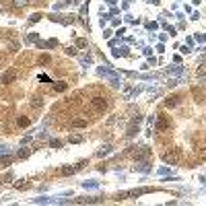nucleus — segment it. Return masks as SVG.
<instances>
[{
  "label": "nucleus",
  "mask_w": 206,
  "mask_h": 206,
  "mask_svg": "<svg viewBox=\"0 0 206 206\" xmlns=\"http://www.w3.org/2000/svg\"><path fill=\"white\" fill-rule=\"evenodd\" d=\"M177 95H171V97H167L165 99V107H173V105H177Z\"/></svg>",
  "instance_id": "obj_5"
},
{
  "label": "nucleus",
  "mask_w": 206,
  "mask_h": 206,
  "mask_svg": "<svg viewBox=\"0 0 206 206\" xmlns=\"http://www.w3.org/2000/svg\"><path fill=\"white\" fill-rule=\"evenodd\" d=\"M49 144H52V148H60V144H62V142H60V140H52Z\"/></svg>",
  "instance_id": "obj_14"
},
{
  "label": "nucleus",
  "mask_w": 206,
  "mask_h": 206,
  "mask_svg": "<svg viewBox=\"0 0 206 206\" xmlns=\"http://www.w3.org/2000/svg\"><path fill=\"white\" fill-rule=\"evenodd\" d=\"M72 126H76V128H84V126H87V120H74Z\"/></svg>",
  "instance_id": "obj_12"
},
{
  "label": "nucleus",
  "mask_w": 206,
  "mask_h": 206,
  "mask_svg": "<svg viewBox=\"0 0 206 206\" xmlns=\"http://www.w3.org/2000/svg\"><path fill=\"white\" fill-rule=\"evenodd\" d=\"M17 124H19V126H21V128H27V126H29V120H27V118H25V116H21V118H19V120H17Z\"/></svg>",
  "instance_id": "obj_8"
},
{
  "label": "nucleus",
  "mask_w": 206,
  "mask_h": 206,
  "mask_svg": "<svg viewBox=\"0 0 206 206\" xmlns=\"http://www.w3.org/2000/svg\"><path fill=\"white\" fill-rule=\"evenodd\" d=\"M151 151L146 148V146H140V151H134V157H138V159H142V157H146Z\"/></svg>",
  "instance_id": "obj_6"
},
{
  "label": "nucleus",
  "mask_w": 206,
  "mask_h": 206,
  "mask_svg": "<svg viewBox=\"0 0 206 206\" xmlns=\"http://www.w3.org/2000/svg\"><path fill=\"white\" fill-rule=\"evenodd\" d=\"M93 107H95V111H99V114H103L105 109H107V101L103 99V97H93Z\"/></svg>",
  "instance_id": "obj_1"
},
{
  "label": "nucleus",
  "mask_w": 206,
  "mask_h": 206,
  "mask_svg": "<svg viewBox=\"0 0 206 206\" xmlns=\"http://www.w3.org/2000/svg\"><path fill=\"white\" fill-rule=\"evenodd\" d=\"M15 79H17V74H15V72H4V74L0 76V81H2V82H12Z\"/></svg>",
  "instance_id": "obj_4"
},
{
  "label": "nucleus",
  "mask_w": 206,
  "mask_h": 206,
  "mask_svg": "<svg viewBox=\"0 0 206 206\" xmlns=\"http://www.w3.org/2000/svg\"><path fill=\"white\" fill-rule=\"evenodd\" d=\"M74 171H76V167H64V169H62L64 175H70V173H74Z\"/></svg>",
  "instance_id": "obj_13"
},
{
  "label": "nucleus",
  "mask_w": 206,
  "mask_h": 206,
  "mask_svg": "<svg viewBox=\"0 0 206 206\" xmlns=\"http://www.w3.org/2000/svg\"><path fill=\"white\" fill-rule=\"evenodd\" d=\"M66 87H68V84H66V82H56V91H58V93H62V91H66Z\"/></svg>",
  "instance_id": "obj_10"
},
{
  "label": "nucleus",
  "mask_w": 206,
  "mask_h": 206,
  "mask_svg": "<svg viewBox=\"0 0 206 206\" xmlns=\"http://www.w3.org/2000/svg\"><path fill=\"white\" fill-rule=\"evenodd\" d=\"M167 126H169V122H167L165 118H161V120H159V124H157V130H165Z\"/></svg>",
  "instance_id": "obj_9"
},
{
  "label": "nucleus",
  "mask_w": 206,
  "mask_h": 206,
  "mask_svg": "<svg viewBox=\"0 0 206 206\" xmlns=\"http://www.w3.org/2000/svg\"><path fill=\"white\" fill-rule=\"evenodd\" d=\"M99 74H101V76H105L107 81H111L114 84H120V79H118L116 74H111L109 70H105V68H101V70H99Z\"/></svg>",
  "instance_id": "obj_2"
},
{
  "label": "nucleus",
  "mask_w": 206,
  "mask_h": 206,
  "mask_svg": "<svg viewBox=\"0 0 206 206\" xmlns=\"http://www.w3.org/2000/svg\"><path fill=\"white\" fill-rule=\"evenodd\" d=\"M109 153V146H103L101 151H99V157H103V155H107Z\"/></svg>",
  "instance_id": "obj_15"
},
{
  "label": "nucleus",
  "mask_w": 206,
  "mask_h": 206,
  "mask_svg": "<svg viewBox=\"0 0 206 206\" xmlns=\"http://www.w3.org/2000/svg\"><path fill=\"white\" fill-rule=\"evenodd\" d=\"M66 54H70V56H74V54H76V49H74V47H68V49H66Z\"/></svg>",
  "instance_id": "obj_17"
},
{
  "label": "nucleus",
  "mask_w": 206,
  "mask_h": 206,
  "mask_svg": "<svg viewBox=\"0 0 206 206\" xmlns=\"http://www.w3.org/2000/svg\"><path fill=\"white\" fill-rule=\"evenodd\" d=\"M76 43H79V47H84V45H87V41H84V39H79Z\"/></svg>",
  "instance_id": "obj_18"
},
{
  "label": "nucleus",
  "mask_w": 206,
  "mask_h": 206,
  "mask_svg": "<svg viewBox=\"0 0 206 206\" xmlns=\"http://www.w3.org/2000/svg\"><path fill=\"white\" fill-rule=\"evenodd\" d=\"M27 0H15V6H25Z\"/></svg>",
  "instance_id": "obj_16"
},
{
  "label": "nucleus",
  "mask_w": 206,
  "mask_h": 206,
  "mask_svg": "<svg viewBox=\"0 0 206 206\" xmlns=\"http://www.w3.org/2000/svg\"><path fill=\"white\" fill-rule=\"evenodd\" d=\"M49 62H52V58H49L47 54H43V56L39 58V64H49Z\"/></svg>",
  "instance_id": "obj_11"
},
{
  "label": "nucleus",
  "mask_w": 206,
  "mask_h": 206,
  "mask_svg": "<svg viewBox=\"0 0 206 206\" xmlns=\"http://www.w3.org/2000/svg\"><path fill=\"white\" fill-rule=\"evenodd\" d=\"M163 159L167 161V163H175V161H177L175 153H165V155H163Z\"/></svg>",
  "instance_id": "obj_7"
},
{
  "label": "nucleus",
  "mask_w": 206,
  "mask_h": 206,
  "mask_svg": "<svg viewBox=\"0 0 206 206\" xmlns=\"http://www.w3.org/2000/svg\"><path fill=\"white\" fill-rule=\"evenodd\" d=\"M138 122H140V118H136L134 122L130 124V128H128V136H134V134L138 132Z\"/></svg>",
  "instance_id": "obj_3"
}]
</instances>
